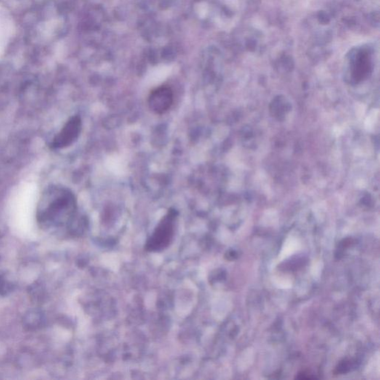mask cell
<instances>
[{
    "mask_svg": "<svg viewBox=\"0 0 380 380\" xmlns=\"http://www.w3.org/2000/svg\"><path fill=\"white\" fill-rule=\"evenodd\" d=\"M76 211L75 195L66 187L51 186L42 194L38 218L44 225L58 227L73 219Z\"/></svg>",
    "mask_w": 380,
    "mask_h": 380,
    "instance_id": "cell-1",
    "label": "cell"
},
{
    "mask_svg": "<svg viewBox=\"0 0 380 380\" xmlns=\"http://www.w3.org/2000/svg\"><path fill=\"white\" fill-rule=\"evenodd\" d=\"M178 212L170 209L158 224L152 237L148 239L145 249L150 252H160L167 248L175 235Z\"/></svg>",
    "mask_w": 380,
    "mask_h": 380,
    "instance_id": "cell-2",
    "label": "cell"
},
{
    "mask_svg": "<svg viewBox=\"0 0 380 380\" xmlns=\"http://www.w3.org/2000/svg\"><path fill=\"white\" fill-rule=\"evenodd\" d=\"M81 130H82V121L80 117L78 115L71 117L61 131L54 138L50 143V147L57 150L71 146L79 138Z\"/></svg>",
    "mask_w": 380,
    "mask_h": 380,
    "instance_id": "cell-3",
    "label": "cell"
},
{
    "mask_svg": "<svg viewBox=\"0 0 380 380\" xmlns=\"http://www.w3.org/2000/svg\"><path fill=\"white\" fill-rule=\"evenodd\" d=\"M174 92L167 86H161L150 93L148 98L150 110L156 114L167 112L174 104Z\"/></svg>",
    "mask_w": 380,
    "mask_h": 380,
    "instance_id": "cell-4",
    "label": "cell"
}]
</instances>
